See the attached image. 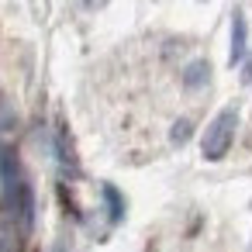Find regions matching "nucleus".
Here are the masks:
<instances>
[{"label":"nucleus","mask_w":252,"mask_h":252,"mask_svg":"<svg viewBox=\"0 0 252 252\" xmlns=\"http://www.w3.org/2000/svg\"><path fill=\"white\" fill-rule=\"evenodd\" d=\"M235 111H221L218 121L207 128V138H204V156L207 159H221L231 145V135H235Z\"/></svg>","instance_id":"obj_1"},{"label":"nucleus","mask_w":252,"mask_h":252,"mask_svg":"<svg viewBox=\"0 0 252 252\" xmlns=\"http://www.w3.org/2000/svg\"><path fill=\"white\" fill-rule=\"evenodd\" d=\"M245 56V21L235 14V28H231V63H238Z\"/></svg>","instance_id":"obj_2"}]
</instances>
